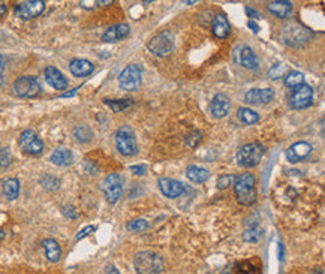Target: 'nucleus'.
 <instances>
[{"mask_svg": "<svg viewBox=\"0 0 325 274\" xmlns=\"http://www.w3.org/2000/svg\"><path fill=\"white\" fill-rule=\"evenodd\" d=\"M280 38L285 45L298 48V47L306 45L312 39V32L297 21H289L282 27Z\"/></svg>", "mask_w": 325, "mask_h": 274, "instance_id": "obj_1", "label": "nucleus"}, {"mask_svg": "<svg viewBox=\"0 0 325 274\" xmlns=\"http://www.w3.org/2000/svg\"><path fill=\"white\" fill-rule=\"evenodd\" d=\"M234 191L237 195V201L242 205H252L256 202V180L250 172H243L234 180Z\"/></svg>", "mask_w": 325, "mask_h": 274, "instance_id": "obj_2", "label": "nucleus"}, {"mask_svg": "<svg viewBox=\"0 0 325 274\" xmlns=\"http://www.w3.org/2000/svg\"><path fill=\"white\" fill-rule=\"evenodd\" d=\"M134 264L138 274H161L163 271L162 256L155 252H139Z\"/></svg>", "mask_w": 325, "mask_h": 274, "instance_id": "obj_3", "label": "nucleus"}, {"mask_svg": "<svg viewBox=\"0 0 325 274\" xmlns=\"http://www.w3.org/2000/svg\"><path fill=\"white\" fill-rule=\"evenodd\" d=\"M265 147L261 142H250L243 145L237 153V162L243 168H253L262 161Z\"/></svg>", "mask_w": 325, "mask_h": 274, "instance_id": "obj_4", "label": "nucleus"}, {"mask_svg": "<svg viewBox=\"0 0 325 274\" xmlns=\"http://www.w3.org/2000/svg\"><path fill=\"white\" fill-rule=\"evenodd\" d=\"M174 44H175L174 33L169 32V30H165V32L158 33L156 36H153L147 47H149L150 53H153L155 55H159V57H165V55L172 53Z\"/></svg>", "mask_w": 325, "mask_h": 274, "instance_id": "obj_5", "label": "nucleus"}, {"mask_svg": "<svg viewBox=\"0 0 325 274\" xmlns=\"http://www.w3.org/2000/svg\"><path fill=\"white\" fill-rule=\"evenodd\" d=\"M115 145L123 156H134L138 151L135 134L129 126H122L115 132Z\"/></svg>", "mask_w": 325, "mask_h": 274, "instance_id": "obj_6", "label": "nucleus"}, {"mask_svg": "<svg viewBox=\"0 0 325 274\" xmlns=\"http://www.w3.org/2000/svg\"><path fill=\"white\" fill-rule=\"evenodd\" d=\"M12 92L18 98H35L42 92V88L35 77H21L14 82Z\"/></svg>", "mask_w": 325, "mask_h": 274, "instance_id": "obj_7", "label": "nucleus"}, {"mask_svg": "<svg viewBox=\"0 0 325 274\" xmlns=\"http://www.w3.org/2000/svg\"><path fill=\"white\" fill-rule=\"evenodd\" d=\"M102 191L109 204L119 202L123 193V178L119 174H109L102 183Z\"/></svg>", "mask_w": 325, "mask_h": 274, "instance_id": "obj_8", "label": "nucleus"}, {"mask_svg": "<svg viewBox=\"0 0 325 274\" xmlns=\"http://www.w3.org/2000/svg\"><path fill=\"white\" fill-rule=\"evenodd\" d=\"M312 102H313V90L307 84H301L296 87L289 98V104L294 110H304L310 107Z\"/></svg>", "mask_w": 325, "mask_h": 274, "instance_id": "obj_9", "label": "nucleus"}, {"mask_svg": "<svg viewBox=\"0 0 325 274\" xmlns=\"http://www.w3.org/2000/svg\"><path fill=\"white\" fill-rule=\"evenodd\" d=\"M232 58L237 65L243 66L246 69H258L259 66V60L256 54L253 53V50L247 45H239L234 48Z\"/></svg>", "mask_w": 325, "mask_h": 274, "instance_id": "obj_10", "label": "nucleus"}, {"mask_svg": "<svg viewBox=\"0 0 325 274\" xmlns=\"http://www.w3.org/2000/svg\"><path fill=\"white\" fill-rule=\"evenodd\" d=\"M119 84L123 90H136L141 84V69L136 65L126 66L119 75Z\"/></svg>", "mask_w": 325, "mask_h": 274, "instance_id": "obj_11", "label": "nucleus"}, {"mask_svg": "<svg viewBox=\"0 0 325 274\" xmlns=\"http://www.w3.org/2000/svg\"><path fill=\"white\" fill-rule=\"evenodd\" d=\"M44 9H45V3L42 0H28V2H23V3L17 5L15 14H17V17H20L23 20H30V18L41 15L44 12Z\"/></svg>", "mask_w": 325, "mask_h": 274, "instance_id": "obj_12", "label": "nucleus"}, {"mask_svg": "<svg viewBox=\"0 0 325 274\" xmlns=\"http://www.w3.org/2000/svg\"><path fill=\"white\" fill-rule=\"evenodd\" d=\"M20 145L24 153L27 155H39L44 150V142L33 131H24L20 135Z\"/></svg>", "mask_w": 325, "mask_h": 274, "instance_id": "obj_13", "label": "nucleus"}, {"mask_svg": "<svg viewBox=\"0 0 325 274\" xmlns=\"http://www.w3.org/2000/svg\"><path fill=\"white\" fill-rule=\"evenodd\" d=\"M274 90L273 88H250L244 95V101L250 105H265L273 101Z\"/></svg>", "mask_w": 325, "mask_h": 274, "instance_id": "obj_14", "label": "nucleus"}, {"mask_svg": "<svg viewBox=\"0 0 325 274\" xmlns=\"http://www.w3.org/2000/svg\"><path fill=\"white\" fill-rule=\"evenodd\" d=\"M312 153V145L306 141H298L286 150V159L291 164H297L304 161Z\"/></svg>", "mask_w": 325, "mask_h": 274, "instance_id": "obj_15", "label": "nucleus"}, {"mask_svg": "<svg viewBox=\"0 0 325 274\" xmlns=\"http://www.w3.org/2000/svg\"><path fill=\"white\" fill-rule=\"evenodd\" d=\"M229 108H231V101H229V98H228L226 95H223V93L216 95V96L212 99V102H210V112H212V115L216 117V118L225 117V115L229 112Z\"/></svg>", "mask_w": 325, "mask_h": 274, "instance_id": "obj_16", "label": "nucleus"}, {"mask_svg": "<svg viewBox=\"0 0 325 274\" xmlns=\"http://www.w3.org/2000/svg\"><path fill=\"white\" fill-rule=\"evenodd\" d=\"M267 9L277 18H289L294 14V5L289 0H276L270 2Z\"/></svg>", "mask_w": 325, "mask_h": 274, "instance_id": "obj_17", "label": "nucleus"}, {"mask_svg": "<svg viewBox=\"0 0 325 274\" xmlns=\"http://www.w3.org/2000/svg\"><path fill=\"white\" fill-rule=\"evenodd\" d=\"M44 74H45L47 82L53 88H55V90H65L68 87V80L65 78V75L57 68H54V66H47L45 71H44Z\"/></svg>", "mask_w": 325, "mask_h": 274, "instance_id": "obj_18", "label": "nucleus"}, {"mask_svg": "<svg viewBox=\"0 0 325 274\" xmlns=\"http://www.w3.org/2000/svg\"><path fill=\"white\" fill-rule=\"evenodd\" d=\"M159 189L168 198H179L182 193L185 192V186L172 178H161L159 180Z\"/></svg>", "mask_w": 325, "mask_h": 274, "instance_id": "obj_19", "label": "nucleus"}, {"mask_svg": "<svg viewBox=\"0 0 325 274\" xmlns=\"http://www.w3.org/2000/svg\"><path fill=\"white\" fill-rule=\"evenodd\" d=\"M69 71L72 72V75L84 78V77H88L95 71V65L85 58H75L69 63Z\"/></svg>", "mask_w": 325, "mask_h": 274, "instance_id": "obj_20", "label": "nucleus"}, {"mask_svg": "<svg viewBox=\"0 0 325 274\" xmlns=\"http://www.w3.org/2000/svg\"><path fill=\"white\" fill-rule=\"evenodd\" d=\"M131 32V27L128 24H115L108 27L104 35H102V41L104 42H117L123 38H126Z\"/></svg>", "mask_w": 325, "mask_h": 274, "instance_id": "obj_21", "label": "nucleus"}, {"mask_svg": "<svg viewBox=\"0 0 325 274\" xmlns=\"http://www.w3.org/2000/svg\"><path fill=\"white\" fill-rule=\"evenodd\" d=\"M231 32V26H229V21L228 18L223 15V14H217L213 20V33L215 36L219 38V39H223L229 35Z\"/></svg>", "mask_w": 325, "mask_h": 274, "instance_id": "obj_22", "label": "nucleus"}, {"mask_svg": "<svg viewBox=\"0 0 325 274\" xmlns=\"http://www.w3.org/2000/svg\"><path fill=\"white\" fill-rule=\"evenodd\" d=\"M42 247L45 250V256L50 262H58L62 258V249L54 238H47L42 241Z\"/></svg>", "mask_w": 325, "mask_h": 274, "instance_id": "obj_23", "label": "nucleus"}, {"mask_svg": "<svg viewBox=\"0 0 325 274\" xmlns=\"http://www.w3.org/2000/svg\"><path fill=\"white\" fill-rule=\"evenodd\" d=\"M51 162L57 166H69L74 162V155L69 148H57L51 155Z\"/></svg>", "mask_w": 325, "mask_h": 274, "instance_id": "obj_24", "label": "nucleus"}, {"mask_svg": "<svg viewBox=\"0 0 325 274\" xmlns=\"http://www.w3.org/2000/svg\"><path fill=\"white\" fill-rule=\"evenodd\" d=\"M186 175L193 183H204V181L209 180L210 172L205 168H201V166H196V165H190L186 169Z\"/></svg>", "mask_w": 325, "mask_h": 274, "instance_id": "obj_25", "label": "nucleus"}, {"mask_svg": "<svg viewBox=\"0 0 325 274\" xmlns=\"http://www.w3.org/2000/svg\"><path fill=\"white\" fill-rule=\"evenodd\" d=\"M3 193L11 201L17 199L20 195V181L17 178H6L3 181Z\"/></svg>", "mask_w": 325, "mask_h": 274, "instance_id": "obj_26", "label": "nucleus"}, {"mask_svg": "<svg viewBox=\"0 0 325 274\" xmlns=\"http://www.w3.org/2000/svg\"><path fill=\"white\" fill-rule=\"evenodd\" d=\"M237 117L244 125H255L259 120L258 112H255L253 110H249V108H240L239 112H237Z\"/></svg>", "mask_w": 325, "mask_h": 274, "instance_id": "obj_27", "label": "nucleus"}, {"mask_svg": "<svg viewBox=\"0 0 325 274\" xmlns=\"http://www.w3.org/2000/svg\"><path fill=\"white\" fill-rule=\"evenodd\" d=\"M237 274H261V265L253 261H243L237 265Z\"/></svg>", "mask_w": 325, "mask_h": 274, "instance_id": "obj_28", "label": "nucleus"}, {"mask_svg": "<svg viewBox=\"0 0 325 274\" xmlns=\"http://www.w3.org/2000/svg\"><path fill=\"white\" fill-rule=\"evenodd\" d=\"M74 135H75V139H77V141H80V142H87V141H90V139H92V137H93V132H92V129H90L88 126H85V125H80V126H77V128H75Z\"/></svg>", "mask_w": 325, "mask_h": 274, "instance_id": "obj_29", "label": "nucleus"}, {"mask_svg": "<svg viewBox=\"0 0 325 274\" xmlns=\"http://www.w3.org/2000/svg\"><path fill=\"white\" fill-rule=\"evenodd\" d=\"M105 105H108L114 112H120V111L126 110L132 105L131 99H119V101H111V99H105Z\"/></svg>", "mask_w": 325, "mask_h": 274, "instance_id": "obj_30", "label": "nucleus"}, {"mask_svg": "<svg viewBox=\"0 0 325 274\" xmlns=\"http://www.w3.org/2000/svg\"><path fill=\"white\" fill-rule=\"evenodd\" d=\"M261 235H262V231L259 226H250L244 231L243 240L247 243H256L261 238Z\"/></svg>", "mask_w": 325, "mask_h": 274, "instance_id": "obj_31", "label": "nucleus"}, {"mask_svg": "<svg viewBox=\"0 0 325 274\" xmlns=\"http://www.w3.org/2000/svg\"><path fill=\"white\" fill-rule=\"evenodd\" d=\"M285 84L288 87H294L296 88L298 85L304 84V75L301 72H298V71H294V72H291V74H288L285 77Z\"/></svg>", "mask_w": 325, "mask_h": 274, "instance_id": "obj_32", "label": "nucleus"}, {"mask_svg": "<svg viewBox=\"0 0 325 274\" xmlns=\"http://www.w3.org/2000/svg\"><path fill=\"white\" fill-rule=\"evenodd\" d=\"M147 228H149V223H147V220L144 219L131 220V222L128 223V229H129L131 232H142V231H145Z\"/></svg>", "mask_w": 325, "mask_h": 274, "instance_id": "obj_33", "label": "nucleus"}, {"mask_svg": "<svg viewBox=\"0 0 325 274\" xmlns=\"http://www.w3.org/2000/svg\"><path fill=\"white\" fill-rule=\"evenodd\" d=\"M41 185L45 188V189H48V191H54L58 188V180L53 177V175H44L42 178H41Z\"/></svg>", "mask_w": 325, "mask_h": 274, "instance_id": "obj_34", "label": "nucleus"}, {"mask_svg": "<svg viewBox=\"0 0 325 274\" xmlns=\"http://www.w3.org/2000/svg\"><path fill=\"white\" fill-rule=\"evenodd\" d=\"M285 71H286V66L283 63H276L269 71V77L271 80H277V78H280L285 74Z\"/></svg>", "mask_w": 325, "mask_h": 274, "instance_id": "obj_35", "label": "nucleus"}, {"mask_svg": "<svg viewBox=\"0 0 325 274\" xmlns=\"http://www.w3.org/2000/svg\"><path fill=\"white\" fill-rule=\"evenodd\" d=\"M11 164V153L6 148H0V168H6Z\"/></svg>", "mask_w": 325, "mask_h": 274, "instance_id": "obj_36", "label": "nucleus"}, {"mask_svg": "<svg viewBox=\"0 0 325 274\" xmlns=\"http://www.w3.org/2000/svg\"><path fill=\"white\" fill-rule=\"evenodd\" d=\"M232 183H234V178H232L231 175H223V177H220V178L217 180V188H219V189H226V188H229Z\"/></svg>", "mask_w": 325, "mask_h": 274, "instance_id": "obj_37", "label": "nucleus"}, {"mask_svg": "<svg viewBox=\"0 0 325 274\" xmlns=\"http://www.w3.org/2000/svg\"><path fill=\"white\" fill-rule=\"evenodd\" d=\"M62 213H63L66 218H69V219H75V218H78V213H77V210H75L72 205H65V207L62 208Z\"/></svg>", "mask_w": 325, "mask_h": 274, "instance_id": "obj_38", "label": "nucleus"}, {"mask_svg": "<svg viewBox=\"0 0 325 274\" xmlns=\"http://www.w3.org/2000/svg\"><path fill=\"white\" fill-rule=\"evenodd\" d=\"M93 231H95V226H85L81 232L77 235V240H81V238H84V237H87V235H88V234H92Z\"/></svg>", "mask_w": 325, "mask_h": 274, "instance_id": "obj_39", "label": "nucleus"}, {"mask_svg": "<svg viewBox=\"0 0 325 274\" xmlns=\"http://www.w3.org/2000/svg\"><path fill=\"white\" fill-rule=\"evenodd\" d=\"M246 14L250 17V18H261V14L259 12H256L255 9H252V8H246Z\"/></svg>", "mask_w": 325, "mask_h": 274, "instance_id": "obj_40", "label": "nucleus"}, {"mask_svg": "<svg viewBox=\"0 0 325 274\" xmlns=\"http://www.w3.org/2000/svg\"><path fill=\"white\" fill-rule=\"evenodd\" d=\"M131 169L134 171V174H139V175H142V174L145 172V169H147V168H145V165H138V166L135 165V166H132Z\"/></svg>", "mask_w": 325, "mask_h": 274, "instance_id": "obj_41", "label": "nucleus"}, {"mask_svg": "<svg viewBox=\"0 0 325 274\" xmlns=\"http://www.w3.org/2000/svg\"><path fill=\"white\" fill-rule=\"evenodd\" d=\"M247 26L252 28V32H253V33H258V32H259V26H258L256 23H253L252 20H250V21L247 23Z\"/></svg>", "mask_w": 325, "mask_h": 274, "instance_id": "obj_42", "label": "nucleus"}, {"mask_svg": "<svg viewBox=\"0 0 325 274\" xmlns=\"http://www.w3.org/2000/svg\"><path fill=\"white\" fill-rule=\"evenodd\" d=\"M107 274H120V273H119V270H117L114 265H108V267H107Z\"/></svg>", "mask_w": 325, "mask_h": 274, "instance_id": "obj_43", "label": "nucleus"}, {"mask_svg": "<svg viewBox=\"0 0 325 274\" xmlns=\"http://www.w3.org/2000/svg\"><path fill=\"white\" fill-rule=\"evenodd\" d=\"M6 14V5H3V3H0V20H2V17Z\"/></svg>", "mask_w": 325, "mask_h": 274, "instance_id": "obj_44", "label": "nucleus"}, {"mask_svg": "<svg viewBox=\"0 0 325 274\" xmlns=\"http://www.w3.org/2000/svg\"><path fill=\"white\" fill-rule=\"evenodd\" d=\"M3 69H5V57L0 54V74L3 72Z\"/></svg>", "mask_w": 325, "mask_h": 274, "instance_id": "obj_45", "label": "nucleus"}, {"mask_svg": "<svg viewBox=\"0 0 325 274\" xmlns=\"http://www.w3.org/2000/svg\"><path fill=\"white\" fill-rule=\"evenodd\" d=\"M5 235H6V232H5V231H0V241L5 238Z\"/></svg>", "mask_w": 325, "mask_h": 274, "instance_id": "obj_46", "label": "nucleus"}, {"mask_svg": "<svg viewBox=\"0 0 325 274\" xmlns=\"http://www.w3.org/2000/svg\"><path fill=\"white\" fill-rule=\"evenodd\" d=\"M3 84V77H2V74H0V85Z\"/></svg>", "mask_w": 325, "mask_h": 274, "instance_id": "obj_47", "label": "nucleus"}, {"mask_svg": "<svg viewBox=\"0 0 325 274\" xmlns=\"http://www.w3.org/2000/svg\"><path fill=\"white\" fill-rule=\"evenodd\" d=\"M223 274H229V273H223Z\"/></svg>", "mask_w": 325, "mask_h": 274, "instance_id": "obj_48", "label": "nucleus"}]
</instances>
